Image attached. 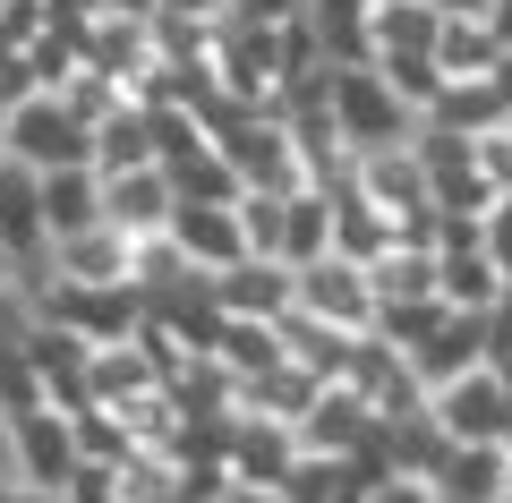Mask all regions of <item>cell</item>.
Here are the masks:
<instances>
[{
	"instance_id": "cell-1",
	"label": "cell",
	"mask_w": 512,
	"mask_h": 503,
	"mask_svg": "<svg viewBox=\"0 0 512 503\" xmlns=\"http://www.w3.org/2000/svg\"><path fill=\"white\" fill-rule=\"evenodd\" d=\"M325 103H333V137L342 154H376V145H410L419 111L393 94V77L376 60H325Z\"/></svg>"
},
{
	"instance_id": "cell-2",
	"label": "cell",
	"mask_w": 512,
	"mask_h": 503,
	"mask_svg": "<svg viewBox=\"0 0 512 503\" xmlns=\"http://www.w3.org/2000/svg\"><path fill=\"white\" fill-rule=\"evenodd\" d=\"M9 154L35 162V171H60V162H94V111L77 103L69 86H35L9 103Z\"/></svg>"
},
{
	"instance_id": "cell-3",
	"label": "cell",
	"mask_w": 512,
	"mask_h": 503,
	"mask_svg": "<svg viewBox=\"0 0 512 503\" xmlns=\"http://www.w3.org/2000/svg\"><path fill=\"white\" fill-rule=\"evenodd\" d=\"M86 461L77 452V418L60 410V401H26V410H9V427H0V486H52Z\"/></svg>"
},
{
	"instance_id": "cell-4",
	"label": "cell",
	"mask_w": 512,
	"mask_h": 503,
	"mask_svg": "<svg viewBox=\"0 0 512 503\" xmlns=\"http://www.w3.org/2000/svg\"><path fill=\"white\" fill-rule=\"evenodd\" d=\"M299 316H316V324H333V333H376V316H384V299H376V273L359 265V256H316V265H299Z\"/></svg>"
},
{
	"instance_id": "cell-5",
	"label": "cell",
	"mask_w": 512,
	"mask_h": 503,
	"mask_svg": "<svg viewBox=\"0 0 512 503\" xmlns=\"http://www.w3.org/2000/svg\"><path fill=\"white\" fill-rule=\"evenodd\" d=\"M427 410H436V427L453 435V444H495L504 418H512V376H495V367L478 359V367H461L453 384H436Z\"/></svg>"
},
{
	"instance_id": "cell-6",
	"label": "cell",
	"mask_w": 512,
	"mask_h": 503,
	"mask_svg": "<svg viewBox=\"0 0 512 503\" xmlns=\"http://www.w3.org/2000/svg\"><path fill=\"white\" fill-rule=\"evenodd\" d=\"M103 214L120 222L128 239H163L171 214H180V180H171V162H128V171H103Z\"/></svg>"
},
{
	"instance_id": "cell-7",
	"label": "cell",
	"mask_w": 512,
	"mask_h": 503,
	"mask_svg": "<svg viewBox=\"0 0 512 503\" xmlns=\"http://www.w3.org/2000/svg\"><path fill=\"white\" fill-rule=\"evenodd\" d=\"M171 248L188 256L197 273H222L239 265L248 248V222H239V197H180V214H171Z\"/></svg>"
},
{
	"instance_id": "cell-8",
	"label": "cell",
	"mask_w": 512,
	"mask_h": 503,
	"mask_svg": "<svg viewBox=\"0 0 512 503\" xmlns=\"http://www.w3.org/2000/svg\"><path fill=\"white\" fill-rule=\"evenodd\" d=\"M35 282H137V239H128L120 222H86V231H69V239L43 248Z\"/></svg>"
},
{
	"instance_id": "cell-9",
	"label": "cell",
	"mask_w": 512,
	"mask_h": 503,
	"mask_svg": "<svg viewBox=\"0 0 512 503\" xmlns=\"http://www.w3.org/2000/svg\"><path fill=\"white\" fill-rule=\"evenodd\" d=\"M291 427H299V452H359L367 435H376V401H367L350 376H325L316 401L291 418Z\"/></svg>"
},
{
	"instance_id": "cell-10",
	"label": "cell",
	"mask_w": 512,
	"mask_h": 503,
	"mask_svg": "<svg viewBox=\"0 0 512 503\" xmlns=\"http://www.w3.org/2000/svg\"><path fill=\"white\" fill-rule=\"evenodd\" d=\"M214 282V307L222 316H291V299H299V273L282 265V256H239V265H222V273H205Z\"/></svg>"
},
{
	"instance_id": "cell-11",
	"label": "cell",
	"mask_w": 512,
	"mask_h": 503,
	"mask_svg": "<svg viewBox=\"0 0 512 503\" xmlns=\"http://www.w3.org/2000/svg\"><path fill=\"white\" fill-rule=\"evenodd\" d=\"M0 239L26 265H43V248H52V231H43V171L18 154H0Z\"/></svg>"
},
{
	"instance_id": "cell-12",
	"label": "cell",
	"mask_w": 512,
	"mask_h": 503,
	"mask_svg": "<svg viewBox=\"0 0 512 503\" xmlns=\"http://www.w3.org/2000/svg\"><path fill=\"white\" fill-rule=\"evenodd\" d=\"M436 486L453 503H512V444L495 435V444H453L436 469Z\"/></svg>"
},
{
	"instance_id": "cell-13",
	"label": "cell",
	"mask_w": 512,
	"mask_h": 503,
	"mask_svg": "<svg viewBox=\"0 0 512 503\" xmlns=\"http://www.w3.org/2000/svg\"><path fill=\"white\" fill-rule=\"evenodd\" d=\"M436 43H444V9L436 0H367V60L436 52Z\"/></svg>"
},
{
	"instance_id": "cell-14",
	"label": "cell",
	"mask_w": 512,
	"mask_h": 503,
	"mask_svg": "<svg viewBox=\"0 0 512 503\" xmlns=\"http://www.w3.org/2000/svg\"><path fill=\"white\" fill-rule=\"evenodd\" d=\"M282 486H291V503H367L376 469H367L359 452H299Z\"/></svg>"
},
{
	"instance_id": "cell-15",
	"label": "cell",
	"mask_w": 512,
	"mask_h": 503,
	"mask_svg": "<svg viewBox=\"0 0 512 503\" xmlns=\"http://www.w3.org/2000/svg\"><path fill=\"white\" fill-rule=\"evenodd\" d=\"M86 222H111L103 214V171H94V162H60V171H43V231L69 239V231H86Z\"/></svg>"
},
{
	"instance_id": "cell-16",
	"label": "cell",
	"mask_w": 512,
	"mask_h": 503,
	"mask_svg": "<svg viewBox=\"0 0 512 503\" xmlns=\"http://www.w3.org/2000/svg\"><path fill=\"white\" fill-rule=\"evenodd\" d=\"M367 503H444V486L427 478V469H384V478L367 486Z\"/></svg>"
},
{
	"instance_id": "cell-17",
	"label": "cell",
	"mask_w": 512,
	"mask_h": 503,
	"mask_svg": "<svg viewBox=\"0 0 512 503\" xmlns=\"http://www.w3.org/2000/svg\"><path fill=\"white\" fill-rule=\"evenodd\" d=\"M478 231H487V256H495V273H504V290H512V188L478 214Z\"/></svg>"
},
{
	"instance_id": "cell-18",
	"label": "cell",
	"mask_w": 512,
	"mask_h": 503,
	"mask_svg": "<svg viewBox=\"0 0 512 503\" xmlns=\"http://www.w3.org/2000/svg\"><path fill=\"white\" fill-rule=\"evenodd\" d=\"M487 367H495V376H512V290L487 307Z\"/></svg>"
},
{
	"instance_id": "cell-19",
	"label": "cell",
	"mask_w": 512,
	"mask_h": 503,
	"mask_svg": "<svg viewBox=\"0 0 512 503\" xmlns=\"http://www.w3.org/2000/svg\"><path fill=\"white\" fill-rule=\"evenodd\" d=\"M35 273H43V265H26V256L9 248V239H0V299H18V290H35Z\"/></svg>"
},
{
	"instance_id": "cell-20",
	"label": "cell",
	"mask_w": 512,
	"mask_h": 503,
	"mask_svg": "<svg viewBox=\"0 0 512 503\" xmlns=\"http://www.w3.org/2000/svg\"><path fill=\"white\" fill-rule=\"evenodd\" d=\"M52 18L60 26H86V18H103V0H52Z\"/></svg>"
},
{
	"instance_id": "cell-21",
	"label": "cell",
	"mask_w": 512,
	"mask_h": 503,
	"mask_svg": "<svg viewBox=\"0 0 512 503\" xmlns=\"http://www.w3.org/2000/svg\"><path fill=\"white\" fill-rule=\"evenodd\" d=\"M444 18H495V0H436Z\"/></svg>"
},
{
	"instance_id": "cell-22",
	"label": "cell",
	"mask_w": 512,
	"mask_h": 503,
	"mask_svg": "<svg viewBox=\"0 0 512 503\" xmlns=\"http://www.w3.org/2000/svg\"><path fill=\"white\" fill-rule=\"evenodd\" d=\"M103 9H120V18H163V0H103Z\"/></svg>"
},
{
	"instance_id": "cell-23",
	"label": "cell",
	"mask_w": 512,
	"mask_h": 503,
	"mask_svg": "<svg viewBox=\"0 0 512 503\" xmlns=\"http://www.w3.org/2000/svg\"><path fill=\"white\" fill-rule=\"evenodd\" d=\"M0 154H9V103H0Z\"/></svg>"
},
{
	"instance_id": "cell-24",
	"label": "cell",
	"mask_w": 512,
	"mask_h": 503,
	"mask_svg": "<svg viewBox=\"0 0 512 503\" xmlns=\"http://www.w3.org/2000/svg\"><path fill=\"white\" fill-rule=\"evenodd\" d=\"M0 427H9V401H0Z\"/></svg>"
}]
</instances>
